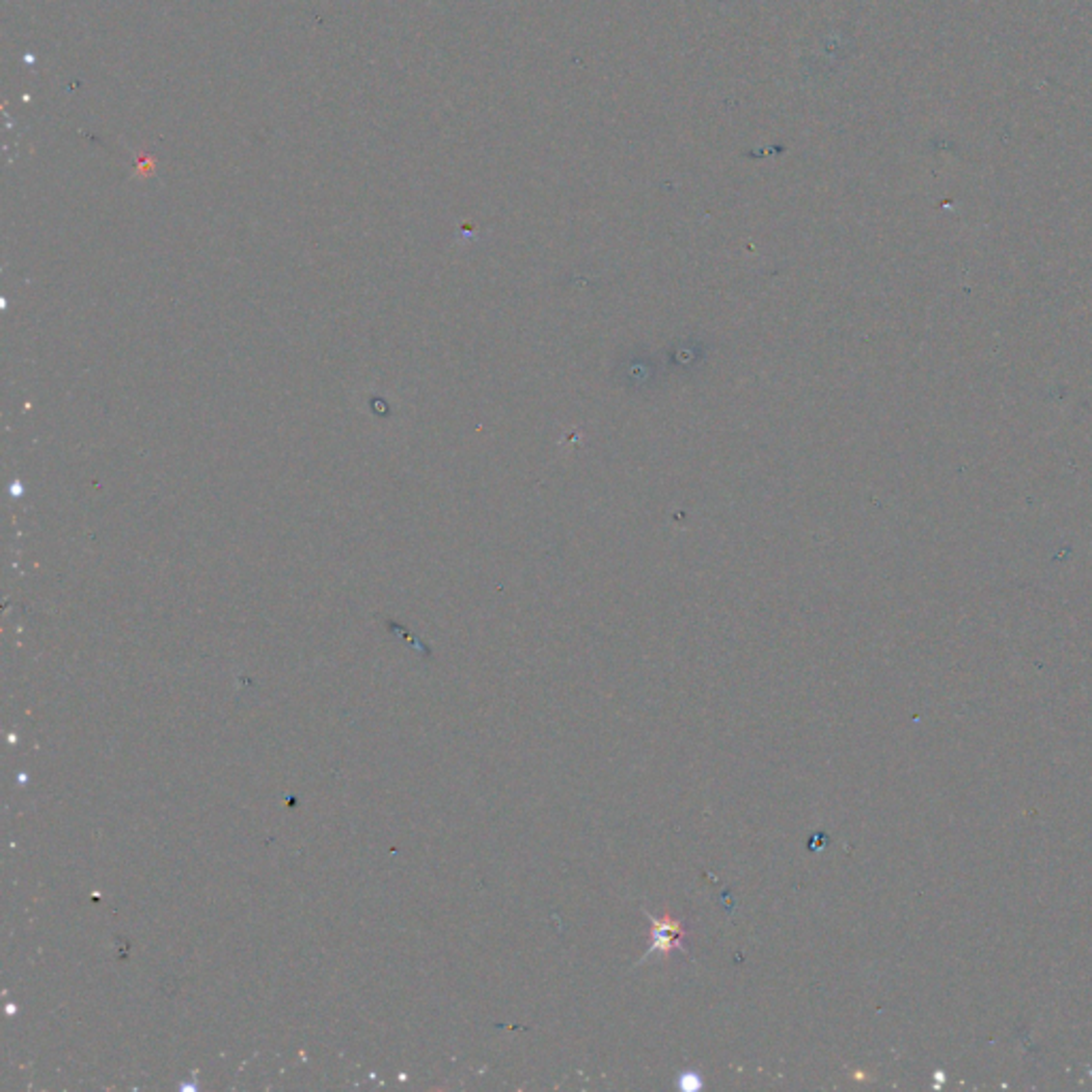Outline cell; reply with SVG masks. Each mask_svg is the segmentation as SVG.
<instances>
[{"label": "cell", "mask_w": 1092, "mask_h": 1092, "mask_svg": "<svg viewBox=\"0 0 1092 1092\" xmlns=\"http://www.w3.org/2000/svg\"><path fill=\"white\" fill-rule=\"evenodd\" d=\"M644 915L649 917V922H651V945L644 952V956L639 958L636 967L646 963V960L653 958V956H660L662 960H669L676 952L683 954L685 958H692L690 949H687V945H685L690 930L685 928L681 919H676L669 912V909H666L664 915H660V917L651 915L649 912H644Z\"/></svg>", "instance_id": "6da1fadb"}, {"label": "cell", "mask_w": 1092, "mask_h": 1092, "mask_svg": "<svg viewBox=\"0 0 1092 1092\" xmlns=\"http://www.w3.org/2000/svg\"><path fill=\"white\" fill-rule=\"evenodd\" d=\"M700 1086H702V1081H700V1076H697V1074H683L681 1076V1088L696 1090Z\"/></svg>", "instance_id": "7a4b0ae2"}]
</instances>
